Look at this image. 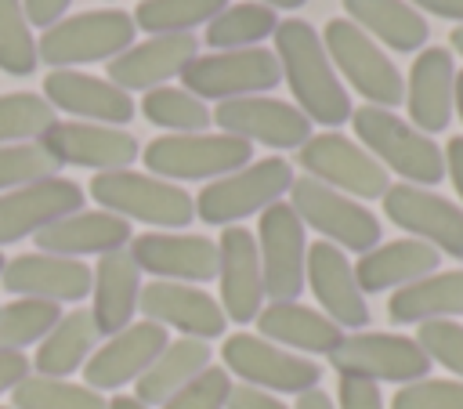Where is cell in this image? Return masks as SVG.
Segmentation results:
<instances>
[{
	"instance_id": "obj_4",
	"label": "cell",
	"mask_w": 463,
	"mask_h": 409,
	"mask_svg": "<svg viewBox=\"0 0 463 409\" xmlns=\"http://www.w3.org/2000/svg\"><path fill=\"white\" fill-rule=\"evenodd\" d=\"M253 156V145L242 138H232L224 130L210 134H163L141 148V159L152 177L163 181H217L239 166H246Z\"/></svg>"
},
{
	"instance_id": "obj_5",
	"label": "cell",
	"mask_w": 463,
	"mask_h": 409,
	"mask_svg": "<svg viewBox=\"0 0 463 409\" xmlns=\"http://www.w3.org/2000/svg\"><path fill=\"white\" fill-rule=\"evenodd\" d=\"M134 18L127 11H83L65 14L43 36H36V58L51 69H72L87 62H112L134 43Z\"/></svg>"
},
{
	"instance_id": "obj_12",
	"label": "cell",
	"mask_w": 463,
	"mask_h": 409,
	"mask_svg": "<svg viewBox=\"0 0 463 409\" xmlns=\"http://www.w3.org/2000/svg\"><path fill=\"white\" fill-rule=\"evenodd\" d=\"M297 152H300L297 159L307 170V177H315L351 199H383V192L391 188L387 170L358 141H351L336 130L311 134Z\"/></svg>"
},
{
	"instance_id": "obj_31",
	"label": "cell",
	"mask_w": 463,
	"mask_h": 409,
	"mask_svg": "<svg viewBox=\"0 0 463 409\" xmlns=\"http://www.w3.org/2000/svg\"><path fill=\"white\" fill-rule=\"evenodd\" d=\"M213 351H210V340H195V337H181V340H170L159 358L134 380V398L145 402V405H163L170 395H177L188 380H195L206 366H210Z\"/></svg>"
},
{
	"instance_id": "obj_56",
	"label": "cell",
	"mask_w": 463,
	"mask_h": 409,
	"mask_svg": "<svg viewBox=\"0 0 463 409\" xmlns=\"http://www.w3.org/2000/svg\"><path fill=\"white\" fill-rule=\"evenodd\" d=\"M449 40H452V51H456V54H463V25H456Z\"/></svg>"
},
{
	"instance_id": "obj_49",
	"label": "cell",
	"mask_w": 463,
	"mask_h": 409,
	"mask_svg": "<svg viewBox=\"0 0 463 409\" xmlns=\"http://www.w3.org/2000/svg\"><path fill=\"white\" fill-rule=\"evenodd\" d=\"M29 376V358L22 351H0V395L14 391Z\"/></svg>"
},
{
	"instance_id": "obj_40",
	"label": "cell",
	"mask_w": 463,
	"mask_h": 409,
	"mask_svg": "<svg viewBox=\"0 0 463 409\" xmlns=\"http://www.w3.org/2000/svg\"><path fill=\"white\" fill-rule=\"evenodd\" d=\"M54 109L43 94L18 90V94H0V145H18V141H40L47 127H54Z\"/></svg>"
},
{
	"instance_id": "obj_7",
	"label": "cell",
	"mask_w": 463,
	"mask_h": 409,
	"mask_svg": "<svg viewBox=\"0 0 463 409\" xmlns=\"http://www.w3.org/2000/svg\"><path fill=\"white\" fill-rule=\"evenodd\" d=\"M322 47L333 62V69L344 72V80L365 98V105L394 109L405 101V80L383 54V47L365 36L351 18H329L322 29Z\"/></svg>"
},
{
	"instance_id": "obj_32",
	"label": "cell",
	"mask_w": 463,
	"mask_h": 409,
	"mask_svg": "<svg viewBox=\"0 0 463 409\" xmlns=\"http://www.w3.org/2000/svg\"><path fill=\"white\" fill-rule=\"evenodd\" d=\"M344 11L365 36H376L380 43L402 54L423 51L430 36L423 14L405 0H344Z\"/></svg>"
},
{
	"instance_id": "obj_41",
	"label": "cell",
	"mask_w": 463,
	"mask_h": 409,
	"mask_svg": "<svg viewBox=\"0 0 463 409\" xmlns=\"http://www.w3.org/2000/svg\"><path fill=\"white\" fill-rule=\"evenodd\" d=\"M36 65H40L36 36H33L22 0H0V72L29 76Z\"/></svg>"
},
{
	"instance_id": "obj_3",
	"label": "cell",
	"mask_w": 463,
	"mask_h": 409,
	"mask_svg": "<svg viewBox=\"0 0 463 409\" xmlns=\"http://www.w3.org/2000/svg\"><path fill=\"white\" fill-rule=\"evenodd\" d=\"M90 195L94 203H101V210L123 217V221H141L152 228H188V221L195 217V199L163 177L152 174H137V170H109V174H94L90 181Z\"/></svg>"
},
{
	"instance_id": "obj_35",
	"label": "cell",
	"mask_w": 463,
	"mask_h": 409,
	"mask_svg": "<svg viewBox=\"0 0 463 409\" xmlns=\"http://www.w3.org/2000/svg\"><path fill=\"white\" fill-rule=\"evenodd\" d=\"M279 14L264 4L242 0L228 4L210 25H206V43L213 51H242V47H260V40L275 36Z\"/></svg>"
},
{
	"instance_id": "obj_17",
	"label": "cell",
	"mask_w": 463,
	"mask_h": 409,
	"mask_svg": "<svg viewBox=\"0 0 463 409\" xmlns=\"http://www.w3.org/2000/svg\"><path fill=\"white\" fill-rule=\"evenodd\" d=\"M130 257L141 271L166 282H210L217 279V243L184 232H145L130 239Z\"/></svg>"
},
{
	"instance_id": "obj_51",
	"label": "cell",
	"mask_w": 463,
	"mask_h": 409,
	"mask_svg": "<svg viewBox=\"0 0 463 409\" xmlns=\"http://www.w3.org/2000/svg\"><path fill=\"white\" fill-rule=\"evenodd\" d=\"M405 4H412L416 11H430L438 18H452V22L463 25V0H405Z\"/></svg>"
},
{
	"instance_id": "obj_20",
	"label": "cell",
	"mask_w": 463,
	"mask_h": 409,
	"mask_svg": "<svg viewBox=\"0 0 463 409\" xmlns=\"http://www.w3.org/2000/svg\"><path fill=\"white\" fill-rule=\"evenodd\" d=\"M170 344L166 329L159 322H130L127 329L112 333L101 347H94V355L83 362V380L94 391H116L130 380H137L156 358L159 351Z\"/></svg>"
},
{
	"instance_id": "obj_23",
	"label": "cell",
	"mask_w": 463,
	"mask_h": 409,
	"mask_svg": "<svg viewBox=\"0 0 463 409\" xmlns=\"http://www.w3.org/2000/svg\"><path fill=\"white\" fill-rule=\"evenodd\" d=\"M0 282L11 297H36V300H83L94 282V268L76 257L58 253H18L4 264Z\"/></svg>"
},
{
	"instance_id": "obj_44",
	"label": "cell",
	"mask_w": 463,
	"mask_h": 409,
	"mask_svg": "<svg viewBox=\"0 0 463 409\" xmlns=\"http://www.w3.org/2000/svg\"><path fill=\"white\" fill-rule=\"evenodd\" d=\"M423 355L438 366H445L449 373L463 376V326L456 319H434V322H420V333L412 337Z\"/></svg>"
},
{
	"instance_id": "obj_58",
	"label": "cell",
	"mask_w": 463,
	"mask_h": 409,
	"mask_svg": "<svg viewBox=\"0 0 463 409\" xmlns=\"http://www.w3.org/2000/svg\"><path fill=\"white\" fill-rule=\"evenodd\" d=\"M0 409H7V405H0Z\"/></svg>"
},
{
	"instance_id": "obj_39",
	"label": "cell",
	"mask_w": 463,
	"mask_h": 409,
	"mask_svg": "<svg viewBox=\"0 0 463 409\" xmlns=\"http://www.w3.org/2000/svg\"><path fill=\"white\" fill-rule=\"evenodd\" d=\"M14 409H109L101 391L58 376H25L14 391Z\"/></svg>"
},
{
	"instance_id": "obj_54",
	"label": "cell",
	"mask_w": 463,
	"mask_h": 409,
	"mask_svg": "<svg viewBox=\"0 0 463 409\" xmlns=\"http://www.w3.org/2000/svg\"><path fill=\"white\" fill-rule=\"evenodd\" d=\"M253 4H264V7H282V11H293V7H304L307 0H253Z\"/></svg>"
},
{
	"instance_id": "obj_46",
	"label": "cell",
	"mask_w": 463,
	"mask_h": 409,
	"mask_svg": "<svg viewBox=\"0 0 463 409\" xmlns=\"http://www.w3.org/2000/svg\"><path fill=\"white\" fill-rule=\"evenodd\" d=\"M336 409H387L380 384L373 380H358V376H340L336 387Z\"/></svg>"
},
{
	"instance_id": "obj_2",
	"label": "cell",
	"mask_w": 463,
	"mask_h": 409,
	"mask_svg": "<svg viewBox=\"0 0 463 409\" xmlns=\"http://www.w3.org/2000/svg\"><path fill=\"white\" fill-rule=\"evenodd\" d=\"M351 123H354V134H358L362 148L383 170H394L398 177H405V185L430 188L445 177L441 145L430 134L405 123L402 116H394L391 109H380V105L351 109Z\"/></svg>"
},
{
	"instance_id": "obj_28",
	"label": "cell",
	"mask_w": 463,
	"mask_h": 409,
	"mask_svg": "<svg viewBox=\"0 0 463 409\" xmlns=\"http://www.w3.org/2000/svg\"><path fill=\"white\" fill-rule=\"evenodd\" d=\"M441 253L420 239H394V243H380L369 253L358 257L354 264V279L362 293H383V290H402L430 271H438Z\"/></svg>"
},
{
	"instance_id": "obj_53",
	"label": "cell",
	"mask_w": 463,
	"mask_h": 409,
	"mask_svg": "<svg viewBox=\"0 0 463 409\" xmlns=\"http://www.w3.org/2000/svg\"><path fill=\"white\" fill-rule=\"evenodd\" d=\"M109 409H148V405L137 402V398H130V395H116V398L109 402Z\"/></svg>"
},
{
	"instance_id": "obj_27",
	"label": "cell",
	"mask_w": 463,
	"mask_h": 409,
	"mask_svg": "<svg viewBox=\"0 0 463 409\" xmlns=\"http://www.w3.org/2000/svg\"><path fill=\"white\" fill-rule=\"evenodd\" d=\"M40 253H58V257H87V253H116L130 246V221L109 214V210H76L47 224L43 232L33 235Z\"/></svg>"
},
{
	"instance_id": "obj_55",
	"label": "cell",
	"mask_w": 463,
	"mask_h": 409,
	"mask_svg": "<svg viewBox=\"0 0 463 409\" xmlns=\"http://www.w3.org/2000/svg\"><path fill=\"white\" fill-rule=\"evenodd\" d=\"M452 109H456L459 119H463V69L456 72V98H452Z\"/></svg>"
},
{
	"instance_id": "obj_42",
	"label": "cell",
	"mask_w": 463,
	"mask_h": 409,
	"mask_svg": "<svg viewBox=\"0 0 463 409\" xmlns=\"http://www.w3.org/2000/svg\"><path fill=\"white\" fill-rule=\"evenodd\" d=\"M61 163L40 145V141H18V145H0V192L36 185L47 177H58Z\"/></svg>"
},
{
	"instance_id": "obj_47",
	"label": "cell",
	"mask_w": 463,
	"mask_h": 409,
	"mask_svg": "<svg viewBox=\"0 0 463 409\" xmlns=\"http://www.w3.org/2000/svg\"><path fill=\"white\" fill-rule=\"evenodd\" d=\"M224 409H289L282 405L271 391H260V387H250V384H232V395H228V405Z\"/></svg>"
},
{
	"instance_id": "obj_37",
	"label": "cell",
	"mask_w": 463,
	"mask_h": 409,
	"mask_svg": "<svg viewBox=\"0 0 463 409\" xmlns=\"http://www.w3.org/2000/svg\"><path fill=\"white\" fill-rule=\"evenodd\" d=\"M58 319H61V308L54 300L18 297L0 304V351H22L29 344H40Z\"/></svg>"
},
{
	"instance_id": "obj_52",
	"label": "cell",
	"mask_w": 463,
	"mask_h": 409,
	"mask_svg": "<svg viewBox=\"0 0 463 409\" xmlns=\"http://www.w3.org/2000/svg\"><path fill=\"white\" fill-rule=\"evenodd\" d=\"M293 409H336V405H333V398H329L326 391L311 387V391L297 395V405H293Z\"/></svg>"
},
{
	"instance_id": "obj_15",
	"label": "cell",
	"mask_w": 463,
	"mask_h": 409,
	"mask_svg": "<svg viewBox=\"0 0 463 409\" xmlns=\"http://www.w3.org/2000/svg\"><path fill=\"white\" fill-rule=\"evenodd\" d=\"M210 116L224 134L242 141H260L268 148H300L311 138V119L297 105L279 98H260V94L232 98L221 101Z\"/></svg>"
},
{
	"instance_id": "obj_21",
	"label": "cell",
	"mask_w": 463,
	"mask_h": 409,
	"mask_svg": "<svg viewBox=\"0 0 463 409\" xmlns=\"http://www.w3.org/2000/svg\"><path fill=\"white\" fill-rule=\"evenodd\" d=\"M137 311L148 322H159L163 329L174 326V329H181V337H195V340H213L228 326L217 297H210L199 286L166 282V279H152L148 286H141Z\"/></svg>"
},
{
	"instance_id": "obj_6",
	"label": "cell",
	"mask_w": 463,
	"mask_h": 409,
	"mask_svg": "<svg viewBox=\"0 0 463 409\" xmlns=\"http://www.w3.org/2000/svg\"><path fill=\"white\" fill-rule=\"evenodd\" d=\"M293 188V166L282 156H268L257 163H246L210 185L195 195V217L206 224H235L250 214L268 210Z\"/></svg>"
},
{
	"instance_id": "obj_57",
	"label": "cell",
	"mask_w": 463,
	"mask_h": 409,
	"mask_svg": "<svg viewBox=\"0 0 463 409\" xmlns=\"http://www.w3.org/2000/svg\"><path fill=\"white\" fill-rule=\"evenodd\" d=\"M4 264H7V257H4V253H0V271H4Z\"/></svg>"
},
{
	"instance_id": "obj_16",
	"label": "cell",
	"mask_w": 463,
	"mask_h": 409,
	"mask_svg": "<svg viewBox=\"0 0 463 409\" xmlns=\"http://www.w3.org/2000/svg\"><path fill=\"white\" fill-rule=\"evenodd\" d=\"M40 145L61 163V166H87L98 174L109 170H127L137 156L141 145L130 130L123 127H105V123H54L43 130Z\"/></svg>"
},
{
	"instance_id": "obj_26",
	"label": "cell",
	"mask_w": 463,
	"mask_h": 409,
	"mask_svg": "<svg viewBox=\"0 0 463 409\" xmlns=\"http://www.w3.org/2000/svg\"><path fill=\"white\" fill-rule=\"evenodd\" d=\"M195 36L192 33H177V36H152L141 43H130L123 54H116L109 62V83H116L119 90H156L163 87L170 76H181V69L195 58Z\"/></svg>"
},
{
	"instance_id": "obj_38",
	"label": "cell",
	"mask_w": 463,
	"mask_h": 409,
	"mask_svg": "<svg viewBox=\"0 0 463 409\" xmlns=\"http://www.w3.org/2000/svg\"><path fill=\"white\" fill-rule=\"evenodd\" d=\"M141 112L148 123L166 127L170 134H199L213 123L206 101L188 94L184 87H156L141 98Z\"/></svg>"
},
{
	"instance_id": "obj_13",
	"label": "cell",
	"mask_w": 463,
	"mask_h": 409,
	"mask_svg": "<svg viewBox=\"0 0 463 409\" xmlns=\"http://www.w3.org/2000/svg\"><path fill=\"white\" fill-rule=\"evenodd\" d=\"M257 257L264 275V297L271 300H297L304 290V261H307V239L304 221L293 214L289 203H271L260 210L257 224Z\"/></svg>"
},
{
	"instance_id": "obj_50",
	"label": "cell",
	"mask_w": 463,
	"mask_h": 409,
	"mask_svg": "<svg viewBox=\"0 0 463 409\" xmlns=\"http://www.w3.org/2000/svg\"><path fill=\"white\" fill-rule=\"evenodd\" d=\"M441 152H445V174L452 177L456 195L463 203V138H449V148H441Z\"/></svg>"
},
{
	"instance_id": "obj_14",
	"label": "cell",
	"mask_w": 463,
	"mask_h": 409,
	"mask_svg": "<svg viewBox=\"0 0 463 409\" xmlns=\"http://www.w3.org/2000/svg\"><path fill=\"white\" fill-rule=\"evenodd\" d=\"M383 214L391 224L405 228L412 239L434 246L438 253L463 257V206L420 185H391L383 192Z\"/></svg>"
},
{
	"instance_id": "obj_22",
	"label": "cell",
	"mask_w": 463,
	"mask_h": 409,
	"mask_svg": "<svg viewBox=\"0 0 463 409\" xmlns=\"http://www.w3.org/2000/svg\"><path fill=\"white\" fill-rule=\"evenodd\" d=\"M80 206H83V188L61 174L36 181V185L0 192V246L36 235L47 224H54L58 217L76 214Z\"/></svg>"
},
{
	"instance_id": "obj_24",
	"label": "cell",
	"mask_w": 463,
	"mask_h": 409,
	"mask_svg": "<svg viewBox=\"0 0 463 409\" xmlns=\"http://www.w3.org/2000/svg\"><path fill=\"white\" fill-rule=\"evenodd\" d=\"M43 98L51 109L80 116L83 123H105V127H123L134 119V98L119 90L109 80L76 72V69H51L43 76Z\"/></svg>"
},
{
	"instance_id": "obj_10",
	"label": "cell",
	"mask_w": 463,
	"mask_h": 409,
	"mask_svg": "<svg viewBox=\"0 0 463 409\" xmlns=\"http://www.w3.org/2000/svg\"><path fill=\"white\" fill-rule=\"evenodd\" d=\"M340 376H358L373 384H412L430 373V358L412 337L402 333H347L329 351Z\"/></svg>"
},
{
	"instance_id": "obj_19",
	"label": "cell",
	"mask_w": 463,
	"mask_h": 409,
	"mask_svg": "<svg viewBox=\"0 0 463 409\" xmlns=\"http://www.w3.org/2000/svg\"><path fill=\"white\" fill-rule=\"evenodd\" d=\"M304 279L315 293V300L322 304V315L333 319L340 329H362L369 326V304L365 293L358 290L354 279V264L344 257L340 246L318 239L307 246V261H304Z\"/></svg>"
},
{
	"instance_id": "obj_9",
	"label": "cell",
	"mask_w": 463,
	"mask_h": 409,
	"mask_svg": "<svg viewBox=\"0 0 463 409\" xmlns=\"http://www.w3.org/2000/svg\"><path fill=\"white\" fill-rule=\"evenodd\" d=\"M289 206L307 228H315L326 243H333L340 250L369 253L373 246H380V221L358 199H351L315 177H293Z\"/></svg>"
},
{
	"instance_id": "obj_34",
	"label": "cell",
	"mask_w": 463,
	"mask_h": 409,
	"mask_svg": "<svg viewBox=\"0 0 463 409\" xmlns=\"http://www.w3.org/2000/svg\"><path fill=\"white\" fill-rule=\"evenodd\" d=\"M98 340H101V333H98V326H94L90 308H72V311L61 315V319L54 322V329L40 340L33 366H36L40 376H58V380H65L69 373H76V369L94 355Z\"/></svg>"
},
{
	"instance_id": "obj_43",
	"label": "cell",
	"mask_w": 463,
	"mask_h": 409,
	"mask_svg": "<svg viewBox=\"0 0 463 409\" xmlns=\"http://www.w3.org/2000/svg\"><path fill=\"white\" fill-rule=\"evenodd\" d=\"M232 395V376L221 366H206L195 380H188L177 395H170L159 409H224Z\"/></svg>"
},
{
	"instance_id": "obj_36",
	"label": "cell",
	"mask_w": 463,
	"mask_h": 409,
	"mask_svg": "<svg viewBox=\"0 0 463 409\" xmlns=\"http://www.w3.org/2000/svg\"><path fill=\"white\" fill-rule=\"evenodd\" d=\"M224 7L228 0H141L134 7V25L152 36H177L210 25Z\"/></svg>"
},
{
	"instance_id": "obj_11",
	"label": "cell",
	"mask_w": 463,
	"mask_h": 409,
	"mask_svg": "<svg viewBox=\"0 0 463 409\" xmlns=\"http://www.w3.org/2000/svg\"><path fill=\"white\" fill-rule=\"evenodd\" d=\"M221 358H224V369L235 373L242 384L271 391V395H304V391L318 387V380H322L318 362L293 355L257 333L224 337Z\"/></svg>"
},
{
	"instance_id": "obj_29",
	"label": "cell",
	"mask_w": 463,
	"mask_h": 409,
	"mask_svg": "<svg viewBox=\"0 0 463 409\" xmlns=\"http://www.w3.org/2000/svg\"><path fill=\"white\" fill-rule=\"evenodd\" d=\"M90 297H94L90 315L101 337H112L130 326L137 311V297H141V268L134 264L130 250H116L98 261Z\"/></svg>"
},
{
	"instance_id": "obj_25",
	"label": "cell",
	"mask_w": 463,
	"mask_h": 409,
	"mask_svg": "<svg viewBox=\"0 0 463 409\" xmlns=\"http://www.w3.org/2000/svg\"><path fill=\"white\" fill-rule=\"evenodd\" d=\"M452 98H456V62L445 47H423L416 62L409 65L405 80V105L409 119L423 134H438L452 119Z\"/></svg>"
},
{
	"instance_id": "obj_33",
	"label": "cell",
	"mask_w": 463,
	"mask_h": 409,
	"mask_svg": "<svg viewBox=\"0 0 463 409\" xmlns=\"http://www.w3.org/2000/svg\"><path fill=\"white\" fill-rule=\"evenodd\" d=\"M391 322H434V319H456L463 315V271H430L387 300Z\"/></svg>"
},
{
	"instance_id": "obj_48",
	"label": "cell",
	"mask_w": 463,
	"mask_h": 409,
	"mask_svg": "<svg viewBox=\"0 0 463 409\" xmlns=\"http://www.w3.org/2000/svg\"><path fill=\"white\" fill-rule=\"evenodd\" d=\"M69 4L72 0H22L29 25H40V29H51L54 22H61L65 11H69Z\"/></svg>"
},
{
	"instance_id": "obj_18",
	"label": "cell",
	"mask_w": 463,
	"mask_h": 409,
	"mask_svg": "<svg viewBox=\"0 0 463 409\" xmlns=\"http://www.w3.org/2000/svg\"><path fill=\"white\" fill-rule=\"evenodd\" d=\"M217 282H221V311L228 322H253L257 311L264 308V275H260V257H257V239L228 224L217 239Z\"/></svg>"
},
{
	"instance_id": "obj_30",
	"label": "cell",
	"mask_w": 463,
	"mask_h": 409,
	"mask_svg": "<svg viewBox=\"0 0 463 409\" xmlns=\"http://www.w3.org/2000/svg\"><path fill=\"white\" fill-rule=\"evenodd\" d=\"M257 337L271 340V344H286L297 347L304 355H329L340 344V326L333 319H326L315 308H304L297 300H271L268 308L257 311Z\"/></svg>"
},
{
	"instance_id": "obj_1",
	"label": "cell",
	"mask_w": 463,
	"mask_h": 409,
	"mask_svg": "<svg viewBox=\"0 0 463 409\" xmlns=\"http://www.w3.org/2000/svg\"><path fill=\"white\" fill-rule=\"evenodd\" d=\"M275 58L297 98V109L318 127H340L351 119V98L340 83L322 36L304 18H286L275 29Z\"/></svg>"
},
{
	"instance_id": "obj_8",
	"label": "cell",
	"mask_w": 463,
	"mask_h": 409,
	"mask_svg": "<svg viewBox=\"0 0 463 409\" xmlns=\"http://www.w3.org/2000/svg\"><path fill=\"white\" fill-rule=\"evenodd\" d=\"M282 69L275 51L268 47H242V51H210V54H195L184 69H181V83L188 94H195L199 101L213 98L232 101V98H250V94H264L271 87H279Z\"/></svg>"
},
{
	"instance_id": "obj_45",
	"label": "cell",
	"mask_w": 463,
	"mask_h": 409,
	"mask_svg": "<svg viewBox=\"0 0 463 409\" xmlns=\"http://www.w3.org/2000/svg\"><path fill=\"white\" fill-rule=\"evenodd\" d=\"M391 409H463V380H412L391 398Z\"/></svg>"
}]
</instances>
